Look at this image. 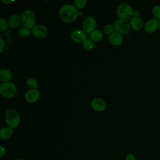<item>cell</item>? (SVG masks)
Wrapping results in <instances>:
<instances>
[{
    "label": "cell",
    "mask_w": 160,
    "mask_h": 160,
    "mask_svg": "<svg viewBox=\"0 0 160 160\" xmlns=\"http://www.w3.org/2000/svg\"><path fill=\"white\" fill-rule=\"evenodd\" d=\"M60 19L65 22L70 23L75 21L79 16V11L73 4H64L59 9Z\"/></svg>",
    "instance_id": "cell-1"
},
{
    "label": "cell",
    "mask_w": 160,
    "mask_h": 160,
    "mask_svg": "<svg viewBox=\"0 0 160 160\" xmlns=\"http://www.w3.org/2000/svg\"><path fill=\"white\" fill-rule=\"evenodd\" d=\"M4 119L8 127L13 129L17 128L21 122L19 114L14 109H9L6 110L4 114Z\"/></svg>",
    "instance_id": "cell-2"
},
{
    "label": "cell",
    "mask_w": 160,
    "mask_h": 160,
    "mask_svg": "<svg viewBox=\"0 0 160 160\" xmlns=\"http://www.w3.org/2000/svg\"><path fill=\"white\" fill-rule=\"evenodd\" d=\"M0 93L6 98H12L16 95L17 87L12 82H2L0 84Z\"/></svg>",
    "instance_id": "cell-3"
},
{
    "label": "cell",
    "mask_w": 160,
    "mask_h": 160,
    "mask_svg": "<svg viewBox=\"0 0 160 160\" xmlns=\"http://www.w3.org/2000/svg\"><path fill=\"white\" fill-rule=\"evenodd\" d=\"M133 8L128 3L120 4L117 9L116 13L120 19L124 20H130L134 16Z\"/></svg>",
    "instance_id": "cell-4"
},
{
    "label": "cell",
    "mask_w": 160,
    "mask_h": 160,
    "mask_svg": "<svg viewBox=\"0 0 160 160\" xmlns=\"http://www.w3.org/2000/svg\"><path fill=\"white\" fill-rule=\"evenodd\" d=\"M21 18L24 27L32 29L36 25L35 14L31 10H24L21 15Z\"/></svg>",
    "instance_id": "cell-5"
},
{
    "label": "cell",
    "mask_w": 160,
    "mask_h": 160,
    "mask_svg": "<svg viewBox=\"0 0 160 160\" xmlns=\"http://www.w3.org/2000/svg\"><path fill=\"white\" fill-rule=\"evenodd\" d=\"M114 31L121 34H128L131 29L129 22L128 21L118 19H116L113 24Z\"/></svg>",
    "instance_id": "cell-6"
},
{
    "label": "cell",
    "mask_w": 160,
    "mask_h": 160,
    "mask_svg": "<svg viewBox=\"0 0 160 160\" xmlns=\"http://www.w3.org/2000/svg\"><path fill=\"white\" fill-rule=\"evenodd\" d=\"M97 22L96 19L91 16L85 18L82 22V30L86 34H90L96 29Z\"/></svg>",
    "instance_id": "cell-7"
},
{
    "label": "cell",
    "mask_w": 160,
    "mask_h": 160,
    "mask_svg": "<svg viewBox=\"0 0 160 160\" xmlns=\"http://www.w3.org/2000/svg\"><path fill=\"white\" fill-rule=\"evenodd\" d=\"M31 32L37 38H44L48 35V29L44 25L37 24L31 29Z\"/></svg>",
    "instance_id": "cell-8"
},
{
    "label": "cell",
    "mask_w": 160,
    "mask_h": 160,
    "mask_svg": "<svg viewBox=\"0 0 160 160\" xmlns=\"http://www.w3.org/2000/svg\"><path fill=\"white\" fill-rule=\"evenodd\" d=\"M91 107L94 111L102 112L106 109V103L102 99L100 98H96L91 101Z\"/></svg>",
    "instance_id": "cell-9"
},
{
    "label": "cell",
    "mask_w": 160,
    "mask_h": 160,
    "mask_svg": "<svg viewBox=\"0 0 160 160\" xmlns=\"http://www.w3.org/2000/svg\"><path fill=\"white\" fill-rule=\"evenodd\" d=\"M71 39L76 43H83L87 39V34L81 29H75L71 34Z\"/></svg>",
    "instance_id": "cell-10"
},
{
    "label": "cell",
    "mask_w": 160,
    "mask_h": 160,
    "mask_svg": "<svg viewBox=\"0 0 160 160\" xmlns=\"http://www.w3.org/2000/svg\"><path fill=\"white\" fill-rule=\"evenodd\" d=\"M40 98V91L37 89H29L24 94V98L29 103H34Z\"/></svg>",
    "instance_id": "cell-11"
},
{
    "label": "cell",
    "mask_w": 160,
    "mask_h": 160,
    "mask_svg": "<svg viewBox=\"0 0 160 160\" xmlns=\"http://www.w3.org/2000/svg\"><path fill=\"white\" fill-rule=\"evenodd\" d=\"M144 31L147 33H153L159 29V20L152 18L148 20L144 24Z\"/></svg>",
    "instance_id": "cell-12"
},
{
    "label": "cell",
    "mask_w": 160,
    "mask_h": 160,
    "mask_svg": "<svg viewBox=\"0 0 160 160\" xmlns=\"http://www.w3.org/2000/svg\"><path fill=\"white\" fill-rule=\"evenodd\" d=\"M108 41L112 46H119L123 42V37L121 34L114 31L108 35Z\"/></svg>",
    "instance_id": "cell-13"
},
{
    "label": "cell",
    "mask_w": 160,
    "mask_h": 160,
    "mask_svg": "<svg viewBox=\"0 0 160 160\" xmlns=\"http://www.w3.org/2000/svg\"><path fill=\"white\" fill-rule=\"evenodd\" d=\"M129 24L133 30L136 31H141L142 28H144V22L141 18L138 17H134L133 16L130 20H129Z\"/></svg>",
    "instance_id": "cell-14"
},
{
    "label": "cell",
    "mask_w": 160,
    "mask_h": 160,
    "mask_svg": "<svg viewBox=\"0 0 160 160\" xmlns=\"http://www.w3.org/2000/svg\"><path fill=\"white\" fill-rule=\"evenodd\" d=\"M8 22L11 28L14 29L18 28L21 22V16L18 14H14L11 15L8 19Z\"/></svg>",
    "instance_id": "cell-15"
},
{
    "label": "cell",
    "mask_w": 160,
    "mask_h": 160,
    "mask_svg": "<svg viewBox=\"0 0 160 160\" xmlns=\"http://www.w3.org/2000/svg\"><path fill=\"white\" fill-rule=\"evenodd\" d=\"M14 132L13 129L9 127H4L0 130V138L3 140L10 138Z\"/></svg>",
    "instance_id": "cell-16"
},
{
    "label": "cell",
    "mask_w": 160,
    "mask_h": 160,
    "mask_svg": "<svg viewBox=\"0 0 160 160\" xmlns=\"http://www.w3.org/2000/svg\"><path fill=\"white\" fill-rule=\"evenodd\" d=\"M12 78V73L8 69H2L0 71V80L2 82L10 81Z\"/></svg>",
    "instance_id": "cell-17"
},
{
    "label": "cell",
    "mask_w": 160,
    "mask_h": 160,
    "mask_svg": "<svg viewBox=\"0 0 160 160\" xmlns=\"http://www.w3.org/2000/svg\"><path fill=\"white\" fill-rule=\"evenodd\" d=\"M89 37L90 39L94 42H98L102 39L103 34L101 31L99 29H95L89 34Z\"/></svg>",
    "instance_id": "cell-18"
},
{
    "label": "cell",
    "mask_w": 160,
    "mask_h": 160,
    "mask_svg": "<svg viewBox=\"0 0 160 160\" xmlns=\"http://www.w3.org/2000/svg\"><path fill=\"white\" fill-rule=\"evenodd\" d=\"M82 47L85 50L90 51L94 49L95 47V44H94V42L91 39H87L82 43Z\"/></svg>",
    "instance_id": "cell-19"
},
{
    "label": "cell",
    "mask_w": 160,
    "mask_h": 160,
    "mask_svg": "<svg viewBox=\"0 0 160 160\" xmlns=\"http://www.w3.org/2000/svg\"><path fill=\"white\" fill-rule=\"evenodd\" d=\"M26 85L29 89H37L39 87L38 82L37 80L35 78H30L26 80Z\"/></svg>",
    "instance_id": "cell-20"
},
{
    "label": "cell",
    "mask_w": 160,
    "mask_h": 160,
    "mask_svg": "<svg viewBox=\"0 0 160 160\" xmlns=\"http://www.w3.org/2000/svg\"><path fill=\"white\" fill-rule=\"evenodd\" d=\"M18 33L19 36L21 38H27L28 37L31 32V30L30 29L26 27H21L19 29Z\"/></svg>",
    "instance_id": "cell-21"
},
{
    "label": "cell",
    "mask_w": 160,
    "mask_h": 160,
    "mask_svg": "<svg viewBox=\"0 0 160 160\" xmlns=\"http://www.w3.org/2000/svg\"><path fill=\"white\" fill-rule=\"evenodd\" d=\"M87 0H74L73 5L78 10L83 9L87 4Z\"/></svg>",
    "instance_id": "cell-22"
},
{
    "label": "cell",
    "mask_w": 160,
    "mask_h": 160,
    "mask_svg": "<svg viewBox=\"0 0 160 160\" xmlns=\"http://www.w3.org/2000/svg\"><path fill=\"white\" fill-rule=\"evenodd\" d=\"M9 22L5 18H0V31L3 32L6 31L9 28Z\"/></svg>",
    "instance_id": "cell-23"
},
{
    "label": "cell",
    "mask_w": 160,
    "mask_h": 160,
    "mask_svg": "<svg viewBox=\"0 0 160 160\" xmlns=\"http://www.w3.org/2000/svg\"><path fill=\"white\" fill-rule=\"evenodd\" d=\"M152 13L154 16V18L160 20V5L157 4L153 6L152 9Z\"/></svg>",
    "instance_id": "cell-24"
},
{
    "label": "cell",
    "mask_w": 160,
    "mask_h": 160,
    "mask_svg": "<svg viewBox=\"0 0 160 160\" xmlns=\"http://www.w3.org/2000/svg\"><path fill=\"white\" fill-rule=\"evenodd\" d=\"M102 31L104 33H105L106 34L109 35L110 34H111L114 31V26L113 25H111V24H106L103 27Z\"/></svg>",
    "instance_id": "cell-25"
},
{
    "label": "cell",
    "mask_w": 160,
    "mask_h": 160,
    "mask_svg": "<svg viewBox=\"0 0 160 160\" xmlns=\"http://www.w3.org/2000/svg\"><path fill=\"white\" fill-rule=\"evenodd\" d=\"M5 48V42L4 39H2V36H0V52H2Z\"/></svg>",
    "instance_id": "cell-26"
},
{
    "label": "cell",
    "mask_w": 160,
    "mask_h": 160,
    "mask_svg": "<svg viewBox=\"0 0 160 160\" xmlns=\"http://www.w3.org/2000/svg\"><path fill=\"white\" fill-rule=\"evenodd\" d=\"M125 160H136V158L134 154L129 153L126 156Z\"/></svg>",
    "instance_id": "cell-27"
},
{
    "label": "cell",
    "mask_w": 160,
    "mask_h": 160,
    "mask_svg": "<svg viewBox=\"0 0 160 160\" xmlns=\"http://www.w3.org/2000/svg\"><path fill=\"white\" fill-rule=\"evenodd\" d=\"M6 154V149L4 146H0V156L2 158L3 156H4Z\"/></svg>",
    "instance_id": "cell-28"
},
{
    "label": "cell",
    "mask_w": 160,
    "mask_h": 160,
    "mask_svg": "<svg viewBox=\"0 0 160 160\" xmlns=\"http://www.w3.org/2000/svg\"><path fill=\"white\" fill-rule=\"evenodd\" d=\"M141 15V11L138 9H135L134 10V17H138L139 18Z\"/></svg>",
    "instance_id": "cell-29"
},
{
    "label": "cell",
    "mask_w": 160,
    "mask_h": 160,
    "mask_svg": "<svg viewBox=\"0 0 160 160\" xmlns=\"http://www.w3.org/2000/svg\"><path fill=\"white\" fill-rule=\"evenodd\" d=\"M1 1H2V2H3L5 4H9L14 2V1H12V0H2Z\"/></svg>",
    "instance_id": "cell-30"
},
{
    "label": "cell",
    "mask_w": 160,
    "mask_h": 160,
    "mask_svg": "<svg viewBox=\"0 0 160 160\" xmlns=\"http://www.w3.org/2000/svg\"><path fill=\"white\" fill-rule=\"evenodd\" d=\"M159 29L160 31V20H159Z\"/></svg>",
    "instance_id": "cell-31"
},
{
    "label": "cell",
    "mask_w": 160,
    "mask_h": 160,
    "mask_svg": "<svg viewBox=\"0 0 160 160\" xmlns=\"http://www.w3.org/2000/svg\"><path fill=\"white\" fill-rule=\"evenodd\" d=\"M16 160H23V159H16Z\"/></svg>",
    "instance_id": "cell-32"
}]
</instances>
